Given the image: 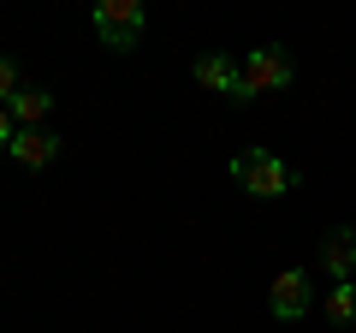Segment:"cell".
I'll use <instances>...</instances> for the list:
<instances>
[{"mask_svg":"<svg viewBox=\"0 0 356 333\" xmlns=\"http://www.w3.org/2000/svg\"><path fill=\"white\" fill-rule=\"evenodd\" d=\"M321 268H327L332 286L356 274V226H332L327 238H321Z\"/></svg>","mask_w":356,"mask_h":333,"instance_id":"8992f818","label":"cell"},{"mask_svg":"<svg viewBox=\"0 0 356 333\" xmlns=\"http://www.w3.org/2000/svg\"><path fill=\"white\" fill-rule=\"evenodd\" d=\"M13 137H18V119H13V107H0V149H13Z\"/></svg>","mask_w":356,"mask_h":333,"instance_id":"8fae6325","label":"cell"},{"mask_svg":"<svg viewBox=\"0 0 356 333\" xmlns=\"http://www.w3.org/2000/svg\"><path fill=\"white\" fill-rule=\"evenodd\" d=\"M6 155H13L18 166H30V173H42V166H54V161H60V137H54L48 125H36V131H18Z\"/></svg>","mask_w":356,"mask_h":333,"instance_id":"52a82bcc","label":"cell"},{"mask_svg":"<svg viewBox=\"0 0 356 333\" xmlns=\"http://www.w3.org/2000/svg\"><path fill=\"white\" fill-rule=\"evenodd\" d=\"M6 107H13V119H18V131H36L42 119L54 114V95L42 90V84H24V90H18V95H13V102H6Z\"/></svg>","mask_w":356,"mask_h":333,"instance_id":"ba28073f","label":"cell"},{"mask_svg":"<svg viewBox=\"0 0 356 333\" xmlns=\"http://www.w3.org/2000/svg\"><path fill=\"white\" fill-rule=\"evenodd\" d=\"M327 321H332V327H350V321H356V286L350 280H339L327 292Z\"/></svg>","mask_w":356,"mask_h":333,"instance_id":"9c48e42d","label":"cell"},{"mask_svg":"<svg viewBox=\"0 0 356 333\" xmlns=\"http://www.w3.org/2000/svg\"><path fill=\"white\" fill-rule=\"evenodd\" d=\"M18 90H24V77H18V65H13V60H6V54H0V107L13 102V95H18Z\"/></svg>","mask_w":356,"mask_h":333,"instance_id":"30bf717a","label":"cell"},{"mask_svg":"<svg viewBox=\"0 0 356 333\" xmlns=\"http://www.w3.org/2000/svg\"><path fill=\"white\" fill-rule=\"evenodd\" d=\"M89 24H95L102 48H113V54H131V48L143 42V30H149V13H143L137 0H102V6L89 13Z\"/></svg>","mask_w":356,"mask_h":333,"instance_id":"3957f363","label":"cell"},{"mask_svg":"<svg viewBox=\"0 0 356 333\" xmlns=\"http://www.w3.org/2000/svg\"><path fill=\"white\" fill-rule=\"evenodd\" d=\"M191 77H196V84H202V90H214V95H232V102H238L243 65L232 60V54H202V60L191 65Z\"/></svg>","mask_w":356,"mask_h":333,"instance_id":"5b68a950","label":"cell"},{"mask_svg":"<svg viewBox=\"0 0 356 333\" xmlns=\"http://www.w3.org/2000/svg\"><path fill=\"white\" fill-rule=\"evenodd\" d=\"M297 84V60L280 48V42H267V48H250L243 60V84H238V102H261V95H280Z\"/></svg>","mask_w":356,"mask_h":333,"instance_id":"7a4b0ae2","label":"cell"},{"mask_svg":"<svg viewBox=\"0 0 356 333\" xmlns=\"http://www.w3.org/2000/svg\"><path fill=\"white\" fill-rule=\"evenodd\" d=\"M232 179H238V191H250L255 203H273V196L297 191V166L285 161V155H273V149H243V155H232Z\"/></svg>","mask_w":356,"mask_h":333,"instance_id":"6da1fadb","label":"cell"},{"mask_svg":"<svg viewBox=\"0 0 356 333\" xmlns=\"http://www.w3.org/2000/svg\"><path fill=\"white\" fill-rule=\"evenodd\" d=\"M309 304H315V286H309L303 268H280V274H273V286H267V309H273L280 321H303Z\"/></svg>","mask_w":356,"mask_h":333,"instance_id":"277c9868","label":"cell"}]
</instances>
